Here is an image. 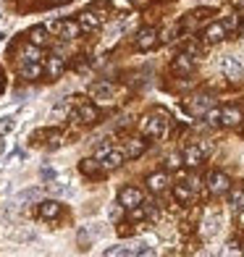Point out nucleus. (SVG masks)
I'll use <instances>...</instances> for the list:
<instances>
[{"label": "nucleus", "instance_id": "1", "mask_svg": "<svg viewBox=\"0 0 244 257\" xmlns=\"http://www.w3.org/2000/svg\"><path fill=\"white\" fill-rule=\"evenodd\" d=\"M220 71H223V76H226V79L236 81V79H241V76H244V66L236 61L234 55H226L223 61H220Z\"/></svg>", "mask_w": 244, "mask_h": 257}, {"label": "nucleus", "instance_id": "2", "mask_svg": "<svg viewBox=\"0 0 244 257\" xmlns=\"http://www.w3.org/2000/svg\"><path fill=\"white\" fill-rule=\"evenodd\" d=\"M210 108H213V97L210 95H200V97H194V100L187 102L189 115H205Z\"/></svg>", "mask_w": 244, "mask_h": 257}, {"label": "nucleus", "instance_id": "3", "mask_svg": "<svg viewBox=\"0 0 244 257\" xmlns=\"http://www.w3.org/2000/svg\"><path fill=\"white\" fill-rule=\"evenodd\" d=\"M142 132L147 137H163V132H166V118H160V115H147L145 123H142Z\"/></svg>", "mask_w": 244, "mask_h": 257}, {"label": "nucleus", "instance_id": "4", "mask_svg": "<svg viewBox=\"0 0 244 257\" xmlns=\"http://www.w3.org/2000/svg\"><path fill=\"white\" fill-rule=\"evenodd\" d=\"M228 186H231V181H228L226 173L215 171V173H210V176H207V189H210L213 194H223V192H228Z\"/></svg>", "mask_w": 244, "mask_h": 257}, {"label": "nucleus", "instance_id": "5", "mask_svg": "<svg viewBox=\"0 0 244 257\" xmlns=\"http://www.w3.org/2000/svg\"><path fill=\"white\" fill-rule=\"evenodd\" d=\"M118 205L126 207V210L142 205V192H139V189H124V192L118 194Z\"/></svg>", "mask_w": 244, "mask_h": 257}, {"label": "nucleus", "instance_id": "6", "mask_svg": "<svg viewBox=\"0 0 244 257\" xmlns=\"http://www.w3.org/2000/svg\"><path fill=\"white\" fill-rule=\"evenodd\" d=\"M205 153H207L205 147H197V145H189L187 150H184V163H187L189 168H197V166H200V163H202Z\"/></svg>", "mask_w": 244, "mask_h": 257}, {"label": "nucleus", "instance_id": "7", "mask_svg": "<svg viewBox=\"0 0 244 257\" xmlns=\"http://www.w3.org/2000/svg\"><path fill=\"white\" fill-rule=\"evenodd\" d=\"M155 42H158V32L150 29V27L137 34V48H139V50H153Z\"/></svg>", "mask_w": 244, "mask_h": 257}, {"label": "nucleus", "instance_id": "8", "mask_svg": "<svg viewBox=\"0 0 244 257\" xmlns=\"http://www.w3.org/2000/svg\"><path fill=\"white\" fill-rule=\"evenodd\" d=\"M71 118H74V121H84V123H92V121L97 118V108H95V105H89V102H81L79 108H76V113L71 115Z\"/></svg>", "mask_w": 244, "mask_h": 257}, {"label": "nucleus", "instance_id": "9", "mask_svg": "<svg viewBox=\"0 0 244 257\" xmlns=\"http://www.w3.org/2000/svg\"><path fill=\"white\" fill-rule=\"evenodd\" d=\"M241 121V110L234 108V105H226V108H220V123L223 126H236Z\"/></svg>", "mask_w": 244, "mask_h": 257}, {"label": "nucleus", "instance_id": "10", "mask_svg": "<svg viewBox=\"0 0 244 257\" xmlns=\"http://www.w3.org/2000/svg\"><path fill=\"white\" fill-rule=\"evenodd\" d=\"M63 68H66L63 58H61V55H50V58H48V66H45V71H48L50 79H58V76L63 74Z\"/></svg>", "mask_w": 244, "mask_h": 257}, {"label": "nucleus", "instance_id": "11", "mask_svg": "<svg viewBox=\"0 0 244 257\" xmlns=\"http://www.w3.org/2000/svg\"><path fill=\"white\" fill-rule=\"evenodd\" d=\"M124 153H118V150H108L105 155L100 158V163H102V168H108V171H113V168H118L121 163H124Z\"/></svg>", "mask_w": 244, "mask_h": 257}, {"label": "nucleus", "instance_id": "12", "mask_svg": "<svg viewBox=\"0 0 244 257\" xmlns=\"http://www.w3.org/2000/svg\"><path fill=\"white\" fill-rule=\"evenodd\" d=\"M21 79H40L42 76V63L40 61H29V63H21Z\"/></svg>", "mask_w": 244, "mask_h": 257}, {"label": "nucleus", "instance_id": "13", "mask_svg": "<svg viewBox=\"0 0 244 257\" xmlns=\"http://www.w3.org/2000/svg\"><path fill=\"white\" fill-rule=\"evenodd\" d=\"M226 32H228V29H226L223 24H210V27L205 29V42L215 45V42H220V40L226 37Z\"/></svg>", "mask_w": 244, "mask_h": 257}, {"label": "nucleus", "instance_id": "14", "mask_svg": "<svg viewBox=\"0 0 244 257\" xmlns=\"http://www.w3.org/2000/svg\"><path fill=\"white\" fill-rule=\"evenodd\" d=\"M100 168H102V163L97 158H87V160L79 163V171L84 173V176H100Z\"/></svg>", "mask_w": 244, "mask_h": 257}, {"label": "nucleus", "instance_id": "15", "mask_svg": "<svg viewBox=\"0 0 244 257\" xmlns=\"http://www.w3.org/2000/svg\"><path fill=\"white\" fill-rule=\"evenodd\" d=\"M79 24H81V29H84V32H89V29H97L102 24V19L95 14V11H87V14L79 16Z\"/></svg>", "mask_w": 244, "mask_h": 257}, {"label": "nucleus", "instance_id": "16", "mask_svg": "<svg viewBox=\"0 0 244 257\" xmlns=\"http://www.w3.org/2000/svg\"><path fill=\"white\" fill-rule=\"evenodd\" d=\"M40 215H42L45 220H53V218L61 215V205H58L55 200H45V202L40 205Z\"/></svg>", "mask_w": 244, "mask_h": 257}, {"label": "nucleus", "instance_id": "17", "mask_svg": "<svg viewBox=\"0 0 244 257\" xmlns=\"http://www.w3.org/2000/svg\"><path fill=\"white\" fill-rule=\"evenodd\" d=\"M145 153V142H142V139H129V142H126V147H124V155L126 158H139V155H142Z\"/></svg>", "mask_w": 244, "mask_h": 257}, {"label": "nucleus", "instance_id": "18", "mask_svg": "<svg viewBox=\"0 0 244 257\" xmlns=\"http://www.w3.org/2000/svg\"><path fill=\"white\" fill-rule=\"evenodd\" d=\"M166 184H168V176H166V173H153V176L147 179V186H150V192H155V194L166 189Z\"/></svg>", "mask_w": 244, "mask_h": 257}, {"label": "nucleus", "instance_id": "19", "mask_svg": "<svg viewBox=\"0 0 244 257\" xmlns=\"http://www.w3.org/2000/svg\"><path fill=\"white\" fill-rule=\"evenodd\" d=\"M40 197H42V192H40V189H34V186H32V189H24V192H19V194H16V205L37 202Z\"/></svg>", "mask_w": 244, "mask_h": 257}, {"label": "nucleus", "instance_id": "20", "mask_svg": "<svg viewBox=\"0 0 244 257\" xmlns=\"http://www.w3.org/2000/svg\"><path fill=\"white\" fill-rule=\"evenodd\" d=\"M79 32H81V24H79V21H63V24H61V34H63L66 40H76Z\"/></svg>", "mask_w": 244, "mask_h": 257}, {"label": "nucleus", "instance_id": "21", "mask_svg": "<svg viewBox=\"0 0 244 257\" xmlns=\"http://www.w3.org/2000/svg\"><path fill=\"white\" fill-rule=\"evenodd\" d=\"M173 71H176V74H189L192 71V58L187 53H181L176 61H173Z\"/></svg>", "mask_w": 244, "mask_h": 257}, {"label": "nucleus", "instance_id": "22", "mask_svg": "<svg viewBox=\"0 0 244 257\" xmlns=\"http://www.w3.org/2000/svg\"><path fill=\"white\" fill-rule=\"evenodd\" d=\"M110 95H113V87L108 84V81H100V84L92 87V97L95 100H108Z\"/></svg>", "mask_w": 244, "mask_h": 257}, {"label": "nucleus", "instance_id": "23", "mask_svg": "<svg viewBox=\"0 0 244 257\" xmlns=\"http://www.w3.org/2000/svg\"><path fill=\"white\" fill-rule=\"evenodd\" d=\"M29 40L34 45H45L48 42V27H32L29 29Z\"/></svg>", "mask_w": 244, "mask_h": 257}, {"label": "nucleus", "instance_id": "24", "mask_svg": "<svg viewBox=\"0 0 244 257\" xmlns=\"http://www.w3.org/2000/svg\"><path fill=\"white\" fill-rule=\"evenodd\" d=\"M173 194H176L179 202H189L192 194H194V189H192V186H187V184H176V186H173Z\"/></svg>", "mask_w": 244, "mask_h": 257}, {"label": "nucleus", "instance_id": "25", "mask_svg": "<svg viewBox=\"0 0 244 257\" xmlns=\"http://www.w3.org/2000/svg\"><path fill=\"white\" fill-rule=\"evenodd\" d=\"M218 231H220V218H218V215H210V218L205 220V228H202V233H205V236H215Z\"/></svg>", "mask_w": 244, "mask_h": 257}, {"label": "nucleus", "instance_id": "26", "mask_svg": "<svg viewBox=\"0 0 244 257\" xmlns=\"http://www.w3.org/2000/svg\"><path fill=\"white\" fill-rule=\"evenodd\" d=\"M21 55H24V63H29V61H40L42 58V53H40V45H27L24 50H21Z\"/></svg>", "mask_w": 244, "mask_h": 257}, {"label": "nucleus", "instance_id": "27", "mask_svg": "<svg viewBox=\"0 0 244 257\" xmlns=\"http://www.w3.org/2000/svg\"><path fill=\"white\" fill-rule=\"evenodd\" d=\"M228 205H231V210H234V213H241V210H244V192H231Z\"/></svg>", "mask_w": 244, "mask_h": 257}, {"label": "nucleus", "instance_id": "28", "mask_svg": "<svg viewBox=\"0 0 244 257\" xmlns=\"http://www.w3.org/2000/svg\"><path fill=\"white\" fill-rule=\"evenodd\" d=\"M108 257H121V254H132V244H118V247H108Z\"/></svg>", "mask_w": 244, "mask_h": 257}, {"label": "nucleus", "instance_id": "29", "mask_svg": "<svg viewBox=\"0 0 244 257\" xmlns=\"http://www.w3.org/2000/svg\"><path fill=\"white\" fill-rule=\"evenodd\" d=\"M50 192L58 194V197H74V189H71V186H66V184H63V186H61V184H53Z\"/></svg>", "mask_w": 244, "mask_h": 257}, {"label": "nucleus", "instance_id": "30", "mask_svg": "<svg viewBox=\"0 0 244 257\" xmlns=\"http://www.w3.org/2000/svg\"><path fill=\"white\" fill-rule=\"evenodd\" d=\"M223 27L234 32V29H239V27H241V19H239L236 14H228V16H226V21H223Z\"/></svg>", "mask_w": 244, "mask_h": 257}, {"label": "nucleus", "instance_id": "31", "mask_svg": "<svg viewBox=\"0 0 244 257\" xmlns=\"http://www.w3.org/2000/svg\"><path fill=\"white\" fill-rule=\"evenodd\" d=\"M14 126H16V121L11 118V115H6V118H0V134H8V132H14Z\"/></svg>", "mask_w": 244, "mask_h": 257}, {"label": "nucleus", "instance_id": "32", "mask_svg": "<svg viewBox=\"0 0 244 257\" xmlns=\"http://www.w3.org/2000/svg\"><path fill=\"white\" fill-rule=\"evenodd\" d=\"M205 118H207V123H220V110L218 108H210L205 113Z\"/></svg>", "mask_w": 244, "mask_h": 257}, {"label": "nucleus", "instance_id": "33", "mask_svg": "<svg viewBox=\"0 0 244 257\" xmlns=\"http://www.w3.org/2000/svg\"><path fill=\"white\" fill-rule=\"evenodd\" d=\"M40 179H42V181H53V179H55V171H53L50 166L40 168Z\"/></svg>", "mask_w": 244, "mask_h": 257}, {"label": "nucleus", "instance_id": "34", "mask_svg": "<svg viewBox=\"0 0 244 257\" xmlns=\"http://www.w3.org/2000/svg\"><path fill=\"white\" fill-rule=\"evenodd\" d=\"M14 239H16V241H32V239H34V233H32V231H16V233H14Z\"/></svg>", "mask_w": 244, "mask_h": 257}, {"label": "nucleus", "instance_id": "35", "mask_svg": "<svg viewBox=\"0 0 244 257\" xmlns=\"http://www.w3.org/2000/svg\"><path fill=\"white\" fill-rule=\"evenodd\" d=\"M181 160H184V155H176V153H173V155L168 158V168H179Z\"/></svg>", "mask_w": 244, "mask_h": 257}, {"label": "nucleus", "instance_id": "36", "mask_svg": "<svg viewBox=\"0 0 244 257\" xmlns=\"http://www.w3.org/2000/svg\"><path fill=\"white\" fill-rule=\"evenodd\" d=\"M226 252H239V244L236 241H228V249Z\"/></svg>", "mask_w": 244, "mask_h": 257}, {"label": "nucleus", "instance_id": "37", "mask_svg": "<svg viewBox=\"0 0 244 257\" xmlns=\"http://www.w3.org/2000/svg\"><path fill=\"white\" fill-rule=\"evenodd\" d=\"M189 186H192V189H194V192H197V189H200V179H197V176H194V179H192V181H189Z\"/></svg>", "mask_w": 244, "mask_h": 257}, {"label": "nucleus", "instance_id": "38", "mask_svg": "<svg viewBox=\"0 0 244 257\" xmlns=\"http://www.w3.org/2000/svg\"><path fill=\"white\" fill-rule=\"evenodd\" d=\"M6 153V139H3V134H0V155Z\"/></svg>", "mask_w": 244, "mask_h": 257}, {"label": "nucleus", "instance_id": "39", "mask_svg": "<svg viewBox=\"0 0 244 257\" xmlns=\"http://www.w3.org/2000/svg\"><path fill=\"white\" fill-rule=\"evenodd\" d=\"M239 220H241V226H244V210H241V215H239Z\"/></svg>", "mask_w": 244, "mask_h": 257}, {"label": "nucleus", "instance_id": "40", "mask_svg": "<svg viewBox=\"0 0 244 257\" xmlns=\"http://www.w3.org/2000/svg\"><path fill=\"white\" fill-rule=\"evenodd\" d=\"M0 89H3V74H0Z\"/></svg>", "mask_w": 244, "mask_h": 257}, {"label": "nucleus", "instance_id": "41", "mask_svg": "<svg viewBox=\"0 0 244 257\" xmlns=\"http://www.w3.org/2000/svg\"><path fill=\"white\" fill-rule=\"evenodd\" d=\"M3 40H6V34H3V32H0V42H3Z\"/></svg>", "mask_w": 244, "mask_h": 257}]
</instances>
